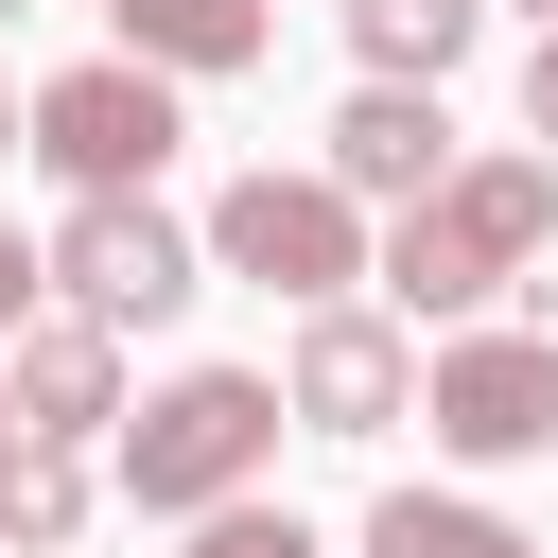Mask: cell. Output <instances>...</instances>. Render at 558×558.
Returning a JSON list of instances; mask_svg holds the SVG:
<instances>
[{
	"instance_id": "6da1fadb",
	"label": "cell",
	"mask_w": 558,
	"mask_h": 558,
	"mask_svg": "<svg viewBox=\"0 0 558 558\" xmlns=\"http://www.w3.org/2000/svg\"><path fill=\"white\" fill-rule=\"evenodd\" d=\"M541 244H558V157H453L418 209H384L366 279H384L401 331H453V314H488Z\"/></svg>"
},
{
	"instance_id": "7a4b0ae2",
	"label": "cell",
	"mask_w": 558,
	"mask_h": 558,
	"mask_svg": "<svg viewBox=\"0 0 558 558\" xmlns=\"http://www.w3.org/2000/svg\"><path fill=\"white\" fill-rule=\"evenodd\" d=\"M279 436H296L279 366H174V384L105 436V471H122V506H140V523H192V506L262 488V471H279Z\"/></svg>"
},
{
	"instance_id": "3957f363",
	"label": "cell",
	"mask_w": 558,
	"mask_h": 558,
	"mask_svg": "<svg viewBox=\"0 0 558 558\" xmlns=\"http://www.w3.org/2000/svg\"><path fill=\"white\" fill-rule=\"evenodd\" d=\"M366 244H384V227H366V192H349L331 157H314V174H279V157H262V174H227V192H209V279H262V296H296V314H314V296H349V279H366Z\"/></svg>"
},
{
	"instance_id": "277c9868",
	"label": "cell",
	"mask_w": 558,
	"mask_h": 558,
	"mask_svg": "<svg viewBox=\"0 0 558 558\" xmlns=\"http://www.w3.org/2000/svg\"><path fill=\"white\" fill-rule=\"evenodd\" d=\"M418 436H436L453 471H523V453H558V331H488V314H453L436 366H418Z\"/></svg>"
},
{
	"instance_id": "5b68a950",
	"label": "cell",
	"mask_w": 558,
	"mask_h": 558,
	"mask_svg": "<svg viewBox=\"0 0 558 558\" xmlns=\"http://www.w3.org/2000/svg\"><path fill=\"white\" fill-rule=\"evenodd\" d=\"M52 296L105 314V331H174V314L209 296V227H174L157 192H70V227H52Z\"/></svg>"
},
{
	"instance_id": "8992f818",
	"label": "cell",
	"mask_w": 558,
	"mask_h": 558,
	"mask_svg": "<svg viewBox=\"0 0 558 558\" xmlns=\"http://www.w3.org/2000/svg\"><path fill=\"white\" fill-rule=\"evenodd\" d=\"M174 140H192V105H174V70H157V52H87V70H52V87H35V157H52L70 192H157V174H174Z\"/></svg>"
},
{
	"instance_id": "52a82bcc",
	"label": "cell",
	"mask_w": 558,
	"mask_h": 558,
	"mask_svg": "<svg viewBox=\"0 0 558 558\" xmlns=\"http://www.w3.org/2000/svg\"><path fill=\"white\" fill-rule=\"evenodd\" d=\"M279 401H296V436H401L418 418V331L401 314H366V296H314L296 314V349H279Z\"/></svg>"
},
{
	"instance_id": "ba28073f",
	"label": "cell",
	"mask_w": 558,
	"mask_h": 558,
	"mask_svg": "<svg viewBox=\"0 0 558 558\" xmlns=\"http://www.w3.org/2000/svg\"><path fill=\"white\" fill-rule=\"evenodd\" d=\"M0 401H17V436H70V453H105L122 436V331L105 314H17L0 331Z\"/></svg>"
},
{
	"instance_id": "9c48e42d",
	"label": "cell",
	"mask_w": 558,
	"mask_h": 558,
	"mask_svg": "<svg viewBox=\"0 0 558 558\" xmlns=\"http://www.w3.org/2000/svg\"><path fill=\"white\" fill-rule=\"evenodd\" d=\"M331 174H349L366 209H418V192L453 174V105H436V87H401V70H366V87L331 105Z\"/></svg>"
},
{
	"instance_id": "30bf717a",
	"label": "cell",
	"mask_w": 558,
	"mask_h": 558,
	"mask_svg": "<svg viewBox=\"0 0 558 558\" xmlns=\"http://www.w3.org/2000/svg\"><path fill=\"white\" fill-rule=\"evenodd\" d=\"M87 541V453L70 436H0V558H70Z\"/></svg>"
},
{
	"instance_id": "8fae6325",
	"label": "cell",
	"mask_w": 558,
	"mask_h": 558,
	"mask_svg": "<svg viewBox=\"0 0 558 558\" xmlns=\"http://www.w3.org/2000/svg\"><path fill=\"white\" fill-rule=\"evenodd\" d=\"M471 35H488V0H349V52H366V70H401V87H453V70H471Z\"/></svg>"
},
{
	"instance_id": "7c38bea8",
	"label": "cell",
	"mask_w": 558,
	"mask_h": 558,
	"mask_svg": "<svg viewBox=\"0 0 558 558\" xmlns=\"http://www.w3.org/2000/svg\"><path fill=\"white\" fill-rule=\"evenodd\" d=\"M105 17H122V52H157L174 87H209V70L262 52V0H105Z\"/></svg>"
},
{
	"instance_id": "4fadbf2b",
	"label": "cell",
	"mask_w": 558,
	"mask_h": 558,
	"mask_svg": "<svg viewBox=\"0 0 558 558\" xmlns=\"http://www.w3.org/2000/svg\"><path fill=\"white\" fill-rule=\"evenodd\" d=\"M366 558H541L506 506H471V488H384L366 506Z\"/></svg>"
},
{
	"instance_id": "5bb4252c",
	"label": "cell",
	"mask_w": 558,
	"mask_h": 558,
	"mask_svg": "<svg viewBox=\"0 0 558 558\" xmlns=\"http://www.w3.org/2000/svg\"><path fill=\"white\" fill-rule=\"evenodd\" d=\"M192 558H331L296 506H262V488H227V506H192Z\"/></svg>"
},
{
	"instance_id": "9a60e30c",
	"label": "cell",
	"mask_w": 558,
	"mask_h": 558,
	"mask_svg": "<svg viewBox=\"0 0 558 558\" xmlns=\"http://www.w3.org/2000/svg\"><path fill=\"white\" fill-rule=\"evenodd\" d=\"M523 140H541V157H558V17H541V35H523Z\"/></svg>"
},
{
	"instance_id": "2e32d148",
	"label": "cell",
	"mask_w": 558,
	"mask_h": 558,
	"mask_svg": "<svg viewBox=\"0 0 558 558\" xmlns=\"http://www.w3.org/2000/svg\"><path fill=\"white\" fill-rule=\"evenodd\" d=\"M17 314H52V244H17V227H0V331H17Z\"/></svg>"
},
{
	"instance_id": "e0dca14e",
	"label": "cell",
	"mask_w": 558,
	"mask_h": 558,
	"mask_svg": "<svg viewBox=\"0 0 558 558\" xmlns=\"http://www.w3.org/2000/svg\"><path fill=\"white\" fill-rule=\"evenodd\" d=\"M0 157H35V87H0Z\"/></svg>"
},
{
	"instance_id": "ac0fdd59",
	"label": "cell",
	"mask_w": 558,
	"mask_h": 558,
	"mask_svg": "<svg viewBox=\"0 0 558 558\" xmlns=\"http://www.w3.org/2000/svg\"><path fill=\"white\" fill-rule=\"evenodd\" d=\"M17 17H35V0H0V35H17Z\"/></svg>"
},
{
	"instance_id": "d6986e66",
	"label": "cell",
	"mask_w": 558,
	"mask_h": 558,
	"mask_svg": "<svg viewBox=\"0 0 558 558\" xmlns=\"http://www.w3.org/2000/svg\"><path fill=\"white\" fill-rule=\"evenodd\" d=\"M523 17H558V0H523Z\"/></svg>"
},
{
	"instance_id": "ffe728a7",
	"label": "cell",
	"mask_w": 558,
	"mask_h": 558,
	"mask_svg": "<svg viewBox=\"0 0 558 558\" xmlns=\"http://www.w3.org/2000/svg\"><path fill=\"white\" fill-rule=\"evenodd\" d=\"M0 436H17V401H0Z\"/></svg>"
}]
</instances>
